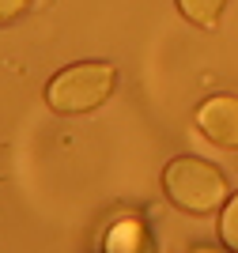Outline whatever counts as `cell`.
<instances>
[{
	"label": "cell",
	"instance_id": "3957f363",
	"mask_svg": "<svg viewBox=\"0 0 238 253\" xmlns=\"http://www.w3.org/2000/svg\"><path fill=\"white\" fill-rule=\"evenodd\" d=\"M197 128L216 148L238 151V98L235 95H212L197 106Z\"/></svg>",
	"mask_w": 238,
	"mask_h": 253
},
{
	"label": "cell",
	"instance_id": "5b68a950",
	"mask_svg": "<svg viewBox=\"0 0 238 253\" xmlns=\"http://www.w3.org/2000/svg\"><path fill=\"white\" fill-rule=\"evenodd\" d=\"M223 8H227V0H178V11L193 27H216Z\"/></svg>",
	"mask_w": 238,
	"mask_h": 253
},
{
	"label": "cell",
	"instance_id": "52a82bcc",
	"mask_svg": "<svg viewBox=\"0 0 238 253\" xmlns=\"http://www.w3.org/2000/svg\"><path fill=\"white\" fill-rule=\"evenodd\" d=\"M27 4H31V0H0V27L15 23L23 11H27Z\"/></svg>",
	"mask_w": 238,
	"mask_h": 253
},
{
	"label": "cell",
	"instance_id": "ba28073f",
	"mask_svg": "<svg viewBox=\"0 0 238 253\" xmlns=\"http://www.w3.org/2000/svg\"><path fill=\"white\" fill-rule=\"evenodd\" d=\"M193 253H219V250H212V246H197Z\"/></svg>",
	"mask_w": 238,
	"mask_h": 253
},
{
	"label": "cell",
	"instance_id": "277c9868",
	"mask_svg": "<svg viewBox=\"0 0 238 253\" xmlns=\"http://www.w3.org/2000/svg\"><path fill=\"white\" fill-rule=\"evenodd\" d=\"M102 253H155V242H151V234L144 231L140 219H117L106 231Z\"/></svg>",
	"mask_w": 238,
	"mask_h": 253
},
{
	"label": "cell",
	"instance_id": "8992f818",
	"mask_svg": "<svg viewBox=\"0 0 238 253\" xmlns=\"http://www.w3.org/2000/svg\"><path fill=\"white\" fill-rule=\"evenodd\" d=\"M219 238H223V246L231 253H238V193L227 201V208L219 215Z\"/></svg>",
	"mask_w": 238,
	"mask_h": 253
},
{
	"label": "cell",
	"instance_id": "7a4b0ae2",
	"mask_svg": "<svg viewBox=\"0 0 238 253\" xmlns=\"http://www.w3.org/2000/svg\"><path fill=\"white\" fill-rule=\"evenodd\" d=\"M117 68L110 61L68 64L46 84V102L53 114H91L114 95Z\"/></svg>",
	"mask_w": 238,
	"mask_h": 253
},
{
	"label": "cell",
	"instance_id": "6da1fadb",
	"mask_svg": "<svg viewBox=\"0 0 238 253\" xmlns=\"http://www.w3.org/2000/svg\"><path fill=\"white\" fill-rule=\"evenodd\" d=\"M227 174L204 159L182 155L170 159L163 170V193L174 208L189 211V215H208L227 204Z\"/></svg>",
	"mask_w": 238,
	"mask_h": 253
}]
</instances>
